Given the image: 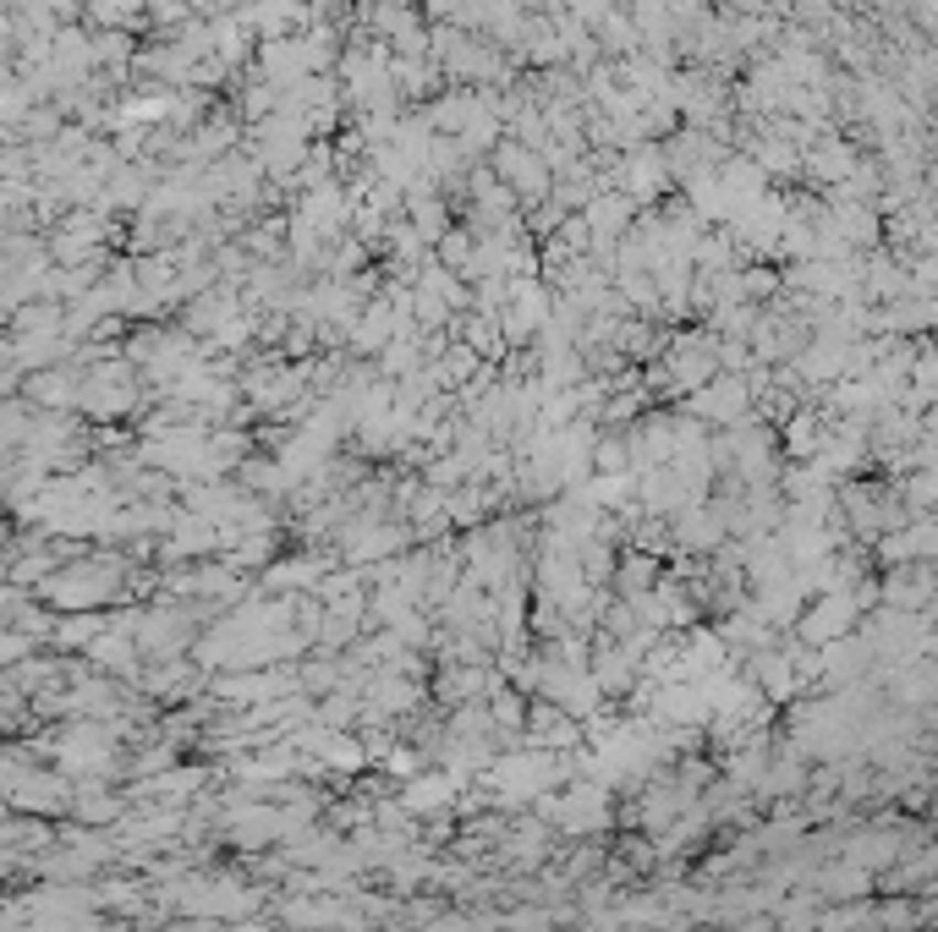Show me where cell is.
Here are the masks:
<instances>
[{
	"label": "cell",
	"instance_id": "obj_1",
	"mask_svg": "<svg viewBox=\"0 0 938 932\" xmlns=\"http://www.w3.org/2000/svg\"><path fill=\"white\" fill-rule=\"evenodd\" d=\"M550 779H555V757H544V751H516V757H500V762L489 768V784H494L505 801H527V795H539Z\"/></svg>",
	"mask_w": 938,
	"mask_h": 932
},
{
	"label": "cell",
	"instance_id": "obj_2",
	"mask_svg": "<svg viewBox=\"0 0 938 932\" xmlns=\"http://www.w3.org/2000/svg\"><path fill=\"white\" fill-rule=\"evenodd\" d=\"M347 911L335 906V900H302V906H291L286 911V922H297V928H335Z\"/></svg>",
	"mask_w": 938,
	"mask_h": 932
},
{
	"label": "cell",
	"instance_id": "obj_3",
	"mask_svg": "<svg viewBox=\"0 0 938 932\" xmlns=\"http://www.w3.org/2000/svg\"><path fill=\"white\" fill-rule=\"evenodd\" d=\"M697 197H714V176L697 186ZM725 197H731V192H725V182H720V203H708V214H714V208H720V214H731V203H725Z\"/></svg>",
	"mask_w": 938,
	"mask_h": 932
}]
</instances>
